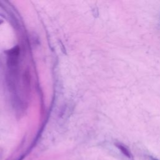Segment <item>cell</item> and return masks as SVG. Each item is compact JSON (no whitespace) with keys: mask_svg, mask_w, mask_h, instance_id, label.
<instances>
[{"mask_svg":"<svg viewBox=\"0 0 160 160\" xmlns=\"http://www.w3.org/2000/svg\"><path fill=\"white\" fill-rule=\"evenodd\" d=\"M115 145L122 152V153L125 156H126L128 158H132V156L131 153L130 152V151L124 145H122V144H120V143H116Z\"/></svg>","mask_w":160,"mask_h":160,"instance_id":"cell-1","label":"cell"},{"mask_svg":"<svg viewBox=\"0 0 160 160\" xmlns=\"http://www.w3.org/2000/svg\"><path fill=\"white\" fill-rule=\"evenodd\" d=\"M22 159V158H21ZM21 159H19V160H21Z\"/></svg>","mask_w":160,"mask_h":160,"instance_id":"cell-3","label":"cell"},{"mask_svg":"<svg viewBox=\"0 0 160 160\" xmlns=\"http://www.w3.org/2000/svg\"><path fill=\"white\" fill-rule=\"evenodd\" d=\"M152 160H158L156 159H154V158H152Z\"/></svg>","mask_w":160,"mask_h":160,"instance_id":"cell-2","label":"cell"}]
</instances>
